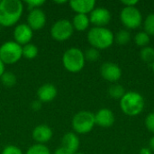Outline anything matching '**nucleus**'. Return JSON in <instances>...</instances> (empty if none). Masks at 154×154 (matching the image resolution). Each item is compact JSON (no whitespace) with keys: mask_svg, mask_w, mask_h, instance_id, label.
I'll return each mask as SVG.
<instances>
[{"mask_svg":"<svg viewBox=\"0 0 154 154\" xmlns=\"http://www.w3.org/2000/svg\"><path fill=\"white\" fill-rule=\"evenodd\" d=\"M23 13V3L20 0L0 1V25L14 26L18 23Z\"/></svg>","mask_w":154,"mask_h":154,"instance_id":"nucleus-1","label":"nucleus"},{"mask_svg":"<svg viewBox=\"0 0 154 154\" xmlns=\"http://www.w3.org/2000/svg\"><path fill=\"white\" fill-rule=\"evenodd\" d=\"M88 42L91 47L99 50H106L112 46L115 41V34L106 27H92L87 35Z\"/></svg>","mask_w":154,"mask_h":154,"instance_id":"nucleus-2","label":"nucleus"},{"mask_svg":"<svg viewBox=\"0 0 154 154\" xmlns=\"http://www.w3.org/2000/svg\"><path fill=\"white\" fill-rule=\"evenodd\" d=\"M120 107L124 114L128 116H137L144 108L143 97L136 91L125 92L120 99Z\"/></svg>","mask_w":154,"mask_h":154,"instance_id":"nucleus-3","label":"nucleus"},{"mask_svg":"<svg viewBox=\"0 0 154 154\" xmlns=\"http://www.w3.org/2000/svg\"><path fill=\"white\" fill-rule=\"evenodd\" d=\"M61 61L66 70L71 73H78L85 67L86 59L84 52L80 49L71 47L64 51Z\"/></svg>","mask_w":154,"mask_h":154,"instance_id":"nucleus-4","label":"nucleus"},{"mask_svg":"<svg viewBox=\"0 0 154 154\" xmlns=\"http://www.w3.org/2000/svg\"><path fill=\"white\" fill-rule=\"evenodd\" d=\"M71 125L76 134H88L96 125L95 114L89 111H79L73 116Z\"/></svg>","mask_w":154,"mask_h":154,"instance_id":"nucleus-5","label":"nucleus"},{"mask_svg":"<svg viewBox=\"0 0 154 154\" xmlns=\"http://www.w3.org/2000/svg\"><path fill=\"white\" fill-rule=\"evenodd\" d=\"M23 57L22 46L14 41L5 42L0 46V60L5 65H13L18 62Z\"/></svg>","mask_w":154,"mask_h":154,"instance_id":"nucleus-6","label":"nucleus"},{"mask_svg":"<svg viewBox=\"0 0 154 154\" xmlns=\"http://www.w3.org/2000/svg\"><path fill=\"white\" fill-rule=\"evenodd\" d=\"M50 32L51 36L55 41L64 42L72 36L74 28L72 26L71 21L68 19H60L52 24Z\"/></svg>","mask_w":154,"mask_h":154,"instance_id":"nucleus-7","label":"nucleus"},{"mask_svg":"<svg viewBox=\"0 0 154 154\" xmlns=\"http://www.w3.org/2000/svg\"><path fill=\"white\" fill-rule=\"evenodd\" d=\"M120 19L127 29H137L143 23L142 13L135 6H125L120 13Z\"/></svg>","mask_w":154,"mask_h":154,"instance_id":"nucleus-8","label":"nucleus"},{"mask_svg":"<svg viewBox=\"0 0 154 154\" xmlns=\"http://www.w3.org/2000/svg\"><path fill=\"white\" fill-rule=\"evenodd\" d=\"M100 74L106 81L116 83L122 77V69L116 63L107 61L101 65Z\"/></svg>","mask_w":154,"mask_h":154,"instance_id":"nucleus-9","label":"nucleus"},{"mask_svg":"<svg viewBox=\"0 0 154 154\" xmlns=\"http://www.w3.org/2000/svg\"><path fill=\"white\" fill-rule=\"evenodd\" d=\"M112 19L110 11L105 7H95V9L89 14L90 23L95 27H106Z\"/></svg>","mask_w":154,"mask_h":154,"instance_id":"nucleus-10","label":"nucleus"},{"mask_svg":"<svg viewBox=\"0 0 154 154\" xmlns=\"http://www.w3.org/2000/svg\"><path fill=\"white\" fill-rule=\"evenodd\" d=\"M13 36L14 41L16 43L23 46L31 42L33 36V31L27 23H19L14 27Z\"/></svg>","mask_w":154,"mask_h":154,"instance_id":"nucleus-11","label":"nucleus"},{"mask_svg":"<svg viewBox=\"0 0 154 154\" xmlns=\"http://www.w3.org/2000/svg\"><path fill=\"white\" fill-rule=\"evenodd\" d=\"M47 22V17L43 10L36 8L31 10L27 15V24L32 31H40L42 29Z\"/></svg>","mask_w":154,"mask_h":154,"instance_id":"nucleus-12","label":"nucleus"},{"mask_svg":"<svg viewBox=\"0 0 154 154\" xmlns=\"http://www.w3.org/2000/svg\"><path fill=\"white\" fill-rule=\"evenodd\" d=\"M52 129L47 125H39L32 130V139L40 144H44L52 138Z\"/></svg>","mask_w":154,"mask_h":154,"instance_id":"nucleus-13","label":"nucleus"},{"mask_svg":"<svg viewBox=\"0 0 154 154\" xmlns=\"http://www.w3.org/2000/svg\"><path fill=\"white\" fill-rule=\"evenodd\" d=\"M116 118L112 110L108 108H101L95 114V122L100 127L108 128L115 124Z\"/></svg>","mask_w":154,"mask_h":154,"instance_id":"nucleus-14","label":"nucleus"},{"mask_svg":"<svg viewBox=\"0 0 154 154\" xmlns=\"http://www.w3.org/2000/svg\"><path fill=\"white\" fill-rule=\"evenodd\" d=\"M57 95H58L57 88L51 83H45L42 85L37 91L38 100H40L42 104L50 103L53 101L57 97Z\"/></svg>","mask_w":154,"mask_h":154,"instance_id":"nucleus-15","label":"nucleus"},{"mask_svg":"<svg viewBox=\"0 0 154 154\" xmlns=\"http://www.w3.org/2000/svg\"><path fill=\"white\" fill-rule=\"evenodd\" d=\"M69 7L76 14H88L96 7L95 0H71L69 2Z\"/></svg>","mask_w":154,"mask_h":154,"instance_id":"nucleus-16","label":"nucleus"},{"mask_svg":"<svg viewBox=\"0 0 154 154\" xmlns=\"http://www.w3.org/2000/svg\"><path fill=\"white\" fill-rule=\"evenodd\" d=\"M80 145V141L76 133L69 132L65 134L61 139V147L69 151L72 153H77Z\"/></svg>","mask_w":154,"mask_h":154,"instance_id":"nucleus-17","label":"nucleus"},{"mask_svg":"<svg viewBox=\"0 0 154 154\" xmlns=\"http://www.w3.org/2000/svg\"><path fill=\"white\" fill-rule=\"evenodd\" d=\"M71 23L74 30L78 32H84L88 28L90 24L89 16L88 14H76L71 21Z\"/></svg>","mask_w":154,"mask_h":154,"instance_id":"nucleus-18","label":"nucleus"},{"mask_svg":"<svg viewBox=\"0 0 154 154\" xmlns=\"http://www.w3.org/2000/svg\"><path fill=\"white\" fill-rule=\"evenodd\" d=\"M22 50H23V57L26 60L35 59L39 52L38 47L32 42L22 46Z\"/></svg>","mask_w":154,"mask_h":154,"instance_id":"nucleus-19","label":"nucleus"},{"mask_svg":"<svg viewBox=\"0 0 154 154\" xmlns=\"http://www.w3.org/2000/svg\"><path fill=\"white\" fill-rule=\"evenodd\" d=\"M108 94L114 99H121L125 94V90L122 85L113 84L108 88Z\"/></svg>","mask_w":154,"mask_h":154,"instance_id":"nucleus-20","label":"nucleus"},{"mask_svg":"<svg viewBox=\"0 0 154 154\" xmlns=\"http://www.w3.org/2000/svg\"><path fill=\"white\" fill-rule=\"evenodd\" d=\"M140 57L143 61L152 65L154 62V49L151 46L143 48L140 51Z\"/></svg>","mask_w":154,"mask_h":154,"instance_id":"nucleus-21","label":"nucleus"},{"mask_svg":"<svg viewBox=\"0 0 154 154\" xmlns=\"http://www.w3.org/2000/svg\"><path fill=\"white\" fill-rule=\"evenodd\" d=\"M0 80L5 88H9L14 87V85L16 84V81H17L16 76L11 71H5L3 74V76L1 77Z\"/></svg>","mask_w":154,"mask_h":154,"instance_id":"nucleus-22","label":"nucleus"},{"mask_svg":"<svg viewBox=\"0 0 154 154\" xmlns=\"http://www.w3.org/2000/svg\"><path fill=\"white\" fill-rule=\"evenodd\" d=\"M115 41L119 45H126L131 41V34L127 30H121L115 35Z\"/></svg>","mask_w":154,"mask_h":154,"instance_id":"nucleus-23","label":"nucleus"},{"mask_svg":"<svg viewBox=\"0 0 154 154\" xmlns=\"http://www.w3.org/2000/svg\"><path fill=\"white\" fill-rule=\"evenodd\" d=\"M151 36L146 33L144 31L143 32H139L138 33H136L135 37H134V42L136 43L137 46L144 48L146 46H148L150 41H151Z\"/></svg>","mask_w":154,"mask_h":154,"instance_id":"nucleus-24","label":"nucleus"},{"mask_svg":"<svg viewBox=\"0 0 154 154\" xmlns=\"http://www.w3.org/2000/svg\"><path fill=\"white\" fill-rule=\"evenodd\" d=\"M25 154H51V151L45 144L36 143L29 147Z\"/></svg>","mask_w":154,"mask_h":154,"instance_id":"nucleus-25","label":"nucleus"},{"mask_svg":"<svg viewBox=\"0 0 154 154\" xmlns=\"http://www.w3.org/2000/svg\"><path fill=\"white\" fill-rule=\"evenodd\" d=\"M144 32L150 36H154V13L148 14L143 22Z\"/></svg>","mask_w":154,"mask_h":154,"instance_id":"nucleus-26","label":"nucleus"},{"mask_svg":"<svg viewBox=\"0 0 154 154\" xmlns=\"http://www.w3.org/2000/svg\"><path fill=\"white\" fill-rule=\"evenodd\" d=\"M84 56H85L86 60L97 61L99 59V57H100V52H99V51L97 49L90 47V48L86 50V51L84 52Z\"/></svg>","mask_w":154,"mask_h":154,"instance_id":"nucleus-27","label":"nucleus"},{"mask_svg":"<svg viewBox=\"0 0 154 154\" xmlns=\"http://www.w3.org/2000/svg\"><path fill=\"white\" fill-rule=\"evenodd\" d=\"M24 4L26 5L28 10H33L36 8H40L42 5L45 4L44 0H27L24 2Z\"/></svg>","mask_w":154,"mask_h":154,"instance_id":"nucleus-28","label":"nucleus"},{"mask_svg":"<svg viewBox=\"0 0 154 154\" xmlns=\"http://www.w3.org/2000/svg\"><path fill=\"white\" fill-rule=\"evenodd\" d=\"M144 124H145V127L147 128V130L154 134V112L150 113L146 116Z\"/></svg>","mask_w":154,"mask_h":154,"instance_id":"nucleus-29","label":"nucleus"},{"mask_svg":"<svg viewBox=\"0 0 154 154\" xmlns=\"http://www.w3.org/2000/svg\"><path fill=\"white\" fill-rule=\"evenodd\" d=\"M1 154H23L22 150L17 147V146H14V145H7L5 146L3 151H2V153Z\"/></svg>","mask_w":154,"mask_h":154,"instance_id":"nucleus-30","label":"nucleus"},{"mask_svg":"<svg viewBox=\"0 0 154 154\" xmlns=\"http://www.w3.org/2000/svg\"><path fill=\"white\" fill-rule=\"evenodd\" d=\"M42 103L40 101V100H33L31 104V108L33 110V111H39L41 110L42 108Z\"/></svg>","mask_w":154,"mask_h":154,"instance_id":"nucleus-31","label":"nucleus"},{"mask_svg":"<svg viewBox=\"0 0 154 154\" xmlns=\"http://www.w3.org/2000/svg\"><path fill=\"white\" fill-rule=\"evenodd\" d=\"M138 3H139L138 0H123V1H122V4H123L125 6H128V7L135 6Z\"/></svg>","mask_w":154,"mask_h":154,"instance_id":"nucleus-32","label":"nucleus"},{"mask_svg":"<svg viewBox=\"0 0 154 154\" xmlns=\"http://www.w3.org/2000/svg\"><path fill=\"white\" fill-rule=\"evenodd\" d=\"M53 154H74L72 153V152H70L69 151H68V150H66L65 148H63V147H60V148H57L55 151H54V153Z\"/></svg>","mask_w":154,"mask_h":154,"instance_id":"nucleus-33","label":"nucleus"},{"mask_svg":"<svg viewBox=\"0 0 154 154\" xmlns=\"http://www.w3.org/2000/svg\"><path fill=\"white\" fill-rule=\"evenodd\" d=\"M139 154H152V152L150 148H142L139 152Z\"/></svg>","mask_w":154,"mask_h":154,"instance_id":"nucleus-34","label":"nucleus"},{"mask_svg":"<svg viewBox=\"0 0 154 154\" xmlns=\"http://www.w3.org/2000/svg\"><path fill=\"white\" fill-rule=\"evenodd\" d=\"M5 72V63L0 60V79H1V77L3 76V74Z\"/></svg>","mask_w":154,"mask_h":154,"instance_id":"nucleus-35","label":"nucleus"},{"mask_svg":"<svg viewBox=\"0 0 154 154\" xmlns=\"http://www.w3.org/2000/svg\"><path fill=\"white\" fill-rule=\"evenodd\" d=\"M149 148L152 150V152H154V136L153 137H152V139L150 140V142H149Z\"/></svg>","mask_w":154,"mask_h":154,"instance_id":"nucleus-36","label":"nucleus"},{"mask_svg":"<svg viewBox=\"0 0 154 154\" xmlns=\"http://www.w3.org/2000/svg\"><path fill=\"white\" fill-rule=\"evenodd\" d=\"M54 3H55V4H58V5H59V4H65L66 1H55Z\"/></svg>","mask_w":154,"mask_h":154,"instance_id":"nucleus-37","label":"nucleus"},{"mask_svg":"<svg viewBox=\"0 0 154 154\" xmlns=\"http://www.w3.org/2000/svg\"><path fill=\"white\" fill-rule=\"evenodd\" d=\"M152 71H153L154 73V62L152 64Z\"/></svg>","mask_w":154,"mask_h":154,"instance_id":"nucleus-38","label":"nucleus"},{"mask_svg":"<svg viewBox=\"0 0 154 154\" xmlns=\"http://www.w3.org/2000/svg\"><path fill=\"white\" fill-rule=\"evenodd\" d=\"M75 154H85V153H82V152H77V153Z\"/></svg>","mask_w":154,"mask_h":154,"instance_id":"nucleus-39","label":"nucleus"},{"mask_svg":"<svg viewBox=\"0 0 154 154\" xmlns=\"http://www.w3.org/2000/svg\"><path fill=\"white\" fill-rule=\"evenodd\" d=\"M0 32H1V25H0Z\"/></svg>","mask_w":154,"mask_h":154,"instance_id":"nucleus-40","label":"nucleus"}]
</instances>
